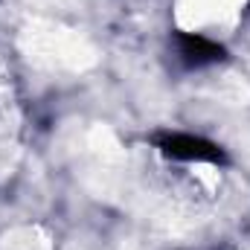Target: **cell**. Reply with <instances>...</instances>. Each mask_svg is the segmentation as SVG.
<instances>
[{
  "mask_svg": "<svg viewBox=\"0 0 250 250\" xmlns=\"http://www.w3.org/2000/svg\"><path fill=\"white\" fill-rule=\"evenodd\" d=\"M26 38H29V53L41 64H50V67H56V64L59 67H82L84 62H90V50L70 29L35 26V29L26 32Z\"/></svg>",
  "mask_w": 250,
  "mask_h": 250,
  "instance_id": "6da1fadb",
  "label": "cell"
},
{
  "mask_svg": "<svg viewBox=\"0 0 250 250\" xmlns=\"http://www.w3.org/2000/svg\"><path fill=\"white\" fill-rule=\"evenodd\" d=\"M245 0H181V23L195 38H207L236 23Z\"/></svg>",
  "mask_w": 250,
  "mask_h": 250,
  "instance_id": "7a4b0ae2",
  "label": "cell"
}]
</instances>
